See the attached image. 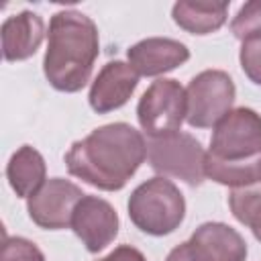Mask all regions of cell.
Listing matches in <instances>:
<instances>
[{"mask_svg":"<svg viewBox=\"0 0 261 261\" xmlns=\"http://www.w3.org/2000/svg\"><path fill=\"white\" fill-rule=\"evenodd\" d=\"M208 157L222 163H251L261 159V114L241 106L226 112L212 130Z\"/></svg>","mask_w":261,"mask_h":261,"instance_id":"277c9868","label":"cell"},{"mask_svg":"<svg viewBox=\"0 0 261 261\" xmlns=\"http://www.w3.org/2000/svg\"><path fill=\"white\" fill-rule=\"evenodd\" d=\"M6 179L18 198L29 200L47 181V165L43 155L31 145L18 147L6 165Z\"/></svg>","mask_w":261,"mask_h":261,"instance_id":"5bb4252c","label":"cell"},{"mask_svg":"<svg viewBox=\"0 0 261 261\" xmlns=\"http://www.w3.org/2000/svg\"><path fill=\"white\" fill-rule=\"evenodd\" d=\"M2 55L6 61H24L37 53L45 39V22L33 10H22L2 22Z\"/></svg>","mask_w":261,"mask_h":261,"instance_id":"4fadbf2b","label":"cell"},{"mask_svg":"<svg viewBox=\"0 0 261 261\" xmlns=\"http://www.w3.org/2000/svg\"><path fill=\"white\" fill-rule=\"evenodd\" d=\"M147 159V141L126 122H110L75 141L65 153L67 171L104 192H116Z\"/></svg>","mask_w":261,"mask_h":261,"instance_id":"6da1fadb","label":"cell"},{"mask_svg":"<svg viewBox=\"0 0 261 261\" xmlns=\"http://www.w3.org/2000/svg\"><path fill=\"white\" fill-rule=\"evenodd\" d=\"M0 261H45L43 251L24 237H6L0 251Z\"/></svg>","mask_w":261,"mask_h":261,"instance_id":"ac0fdd59","label":"cell"},{"mask_svg":"<svg viewBox=\"0 0 261 261\" xmlns=\"http://www.w3.org/2000/svg\"><path fill=\"white\" fill-rule=\"evenodd\" d=\"M98 261H147V259L133 245H118L114 251H110L106 257H102Z\"/></svg>","mask_w":261,"mask_h":261,"instance_id":"ffe728a7","label":"cell"},{"mask_svg":"<svg viewBox=\"0 0 261 261\" xmlns=\"http://www.w3.org/2000/svg\"><path fill=\"white\" fill-rule=\"evenodd\" d=\"M149 165L163 177L181 179L188 186H200L206 179V151L190 133H171L147 141Z\"/></svg>","mask_w":261,"mask_h":261,"instance_id":"5b68a950","label":"cell"},{"mask_svg":"<svg viewBox=\"0 0 261 261\" xmlns=\"http://www.w3.org/2000/svg\"><path fill=\"white\" fill-rule=\"evenodd\" d=\"M230 31L239 41L251 35H261V0L245 2L232 18Z\"/></svg>","mask_w":261,"mask_h":261,"instance_id":"e0dca14e","label":"cell"},{"mask_svg":"<svg viewBox=\"0 0 261 261\" xmlns=\"http://www.w3.org/2000/svg\"><path fill=\"white\" fill-rule=\"evenodd\" d=\"M118 224V214L108 200L86 194L73 210L69 228L90 253H100L116 239Z\"/></svg>","mask_w":261,"mask_h":261,"instance_id":"9c48e42d","label":"cell"},{"mask_svg":"<svg viewBox=\"0 0 261 261\" xmlns=\"http://www.w3.org/2000/svg\"><path fill=\"white\" fill-rule=\"evenodd\" d=\"M198 261H245V239L224 222H204L188 239Z\"/></svg>","mask_w":261,"mask_h":261,"instance_id":"7c38bea8","label":"cell"},{"mask_svg":"<svg viewBox=\"0 0 261 261\" xmlns=\"http://www.w3.org/2000/svg\"><path fill=\"white\" fill-rule=\"evenodd\" d=\"M137 118L149 139L181 130V122L186 120V90L177 80H155L137 104Z\"/></svg>","mask_w":261,"mask_h":261,"instance_id":"52a82bcc","label":"cell"},{"mask_svg":"<svg viewBox=\"0 0 261 261\" xmlns=\"http://www.w3.org/2000/svg\"><path fill=\"white\" fill-rule=\"evenodd\" d=\"M139 77L141 75L130 67V63L120 59L108 61L98 71V75L90 86L88 100L92 110L98 114H106L122 108L135 94L139 86Z\"/></svg>","mask_w":261,"mask_h":261,"instance_id":"30bf717a","label":"cell"},{"mask_svg":"<svg viewBox=\"0 0 261 261\" xmlns=\"http://www.w3.org/2000/svg\"><path fill=\"white\" fill-rule=\"evenodd\" d=\"M130 67L145 77L163 75L190 59V49L169 37H149L126 51Z\"/></svg>","mask_w":261,"mask_h":261,"instance_id":"8fae6325","label":"cell"},{"mask_svg":"<svg viewBox=\"0 0 261 261\" xmlns=\"http://www.w3.org/2000/svg\"><path fill=\"white\" fill-rule=\"evenodd\" d=\"M239 61L245 75L253 84L261 86V35H251L241 41Z\"/></svg>","mask_w":261,"mask_h":261,"instance_id":"d6986e66","label":"cell"},{"mask_svg":"<svg viewBox=\"0 0 261 261\" xmlns=\"http://www.w3.org/2000/svg\"><path fill=\"white\" fill-rule=\"evenodd\" d=\"M86 194L80 186L63 177L47 179L37 194L27 200L29 218L45 230H61L71 226V216L77 202Z\"/></svg>","mask_w":261,"mask_h":261,"instance_id":"ba28073f","label":"cell"},{"mask_svg":"<svg viewBox=\"0 0 261 261\" xmlns=\"http://www.w3.org/2000/svg\"><path fill=\"white\" fill-rule=\"evenodd\" d=\"M173 22L192 35H210L218 31L228 16V2L179 0L171 8Z\"/></svg>","mask_w":261,"mask_h":261,"instance_id":"9a60e30c","label":"cell"},{"mask_svg":"<svg viewBox=\"0 0 261 261\" xmlns=\"http://www.w3.org/2000/svg\"><path fill=\"white\" fill-rule=\"evenodd\" d=\"M165 261H198V259L194 257V253H192V249H190V243L186 241V243L173 247V249L169 251V255H167Z\"/></svg>","mask_w":261,"mask_h":261,"instance_id":"44dd1931","label":"cell"},{"mask_svg":"<svg viewBox=\"0 0 261 261\" xmlns=\"http://www.w3.org/2000/svg\"><path fill=\"white\" fill-rule=\"evenodd\" d=\"M234 96L237 88L226 71H200L186 88V122L192 128H214V124L232 110Z\"/></svg>","mask_w":261,"mask_h":261,"instance_id":"8992f818","label":"cell"},{"mask_svg":"<svg viewBox=\"0 0 261 261\" xmlns=\"http://www.w3.org/2000/svg\"><path fill=\"white\" fill-rule=\"evenodd\" d=\"M228 206L232 216L249 226L253 237L261 243V181L232 188L228 194Z\"/></svg>","mask_w":261,"mask_h":261,"instance_id":"2e32d148","label":"cell"},{"mask_svg":"<svg viewBox=\"0 0 261 261\" xmlns=\"http://www.w3.org/2000/svg\"><path fill=\"white\" fill-rule=\"evenodd\" d=\"M100 53L96 22L80 10H59L49 20L43 73L57 92H80Z\"/></svg>","mask_w":261,"mask_h":261,"instance_id":"7a4b0ae2","label":"cell"},{"mask_svg":"<svg viewBox=\"0 0 261 261\" xmlns=\"http://www.w3.org/2000/svg\"><path fill=\"white\" fill-rule=\"evenodd\" d=\"M126 208L130 222L151 237H165L173 232L186 218L184 194L163 175H155L137 186L128 196Z\"/></svg>","mask_w":261,"mask_h":261,"instance_id":"3957f363","label":"cell"}]
</instances>
